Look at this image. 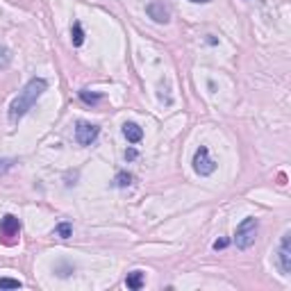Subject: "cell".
I'll return each mask as SVG.
<instances>
[{
	"mask_svg": "<svg viewBox=\"0 0 291 291\" xmlns=\"http://www.w3.org/2000/svg\"><path fill=\"white\" fill-rule=\"evenodd\" d=\"M46 89H48V80H46V77H32V80L23 87V91L12 100V105H9V121H12V123H18V121L34 107L36 100L44 96Z\"/></svg>",
	"mask_w": 291,
	"mask_h": 291,
	"instance_id": "6da1fadb",
	"label": "cell"
},
{
	"mask_svg": "<svg viewBox=\"0 0 291 291\" xmlns=\"http://www.w3.org/2000/svg\"><path fill=\"white\" fill-rule=\"evenodd\" d=\"M257 230H259V221L257 219H253V216L243 219L239 223V227H237V232H235L237 248H239V250H248L257 239Z\"/></svg>",
	"mask_w": 291,
	"mask_h": 291,
	"instance_id": "7a4b0ae2",
	"label": "cell"
},
{
	"mask_svg": "<svg viewBox=\"0 0 291 291\" xmlns=\"http://www.w3.org/2000/svg\"><path fill=\"white\" fill-rule=\"evenodd\" d=\"M18 237H21V221L14 214L3 216V221H0V241L5 246H14L18 241Z\"/></svg>",
	"mask_w": 291,
	"mask_h": 291,
	"instance_id": "3957f363",
	"label": "cell"
},
{
	"mask_svg": "<svg viewBox=\"0 0 291 291\" xmlns=\"http://www.w3.org/2000/svg\"><path fill=\"white\" fill-rule=\"evenodd\" d=\"M193 171L198 173L200 178H207L211 176V173L216 171V162L209 157V150H207V146H200L198 150H196V155H193Z\"/></svg>",
	"mask_w": 291,
	"mask_h": 291,
	"instance_id": "277c9868",
	"label": "cell"
},
{
	"mask_svg": "<svg viewBox=\"0 0 291 291\" xmlns=\"http://www.w3.org/2000/svg\"><path fill=\"white\" fill-rule=\"evenodd\" d=\"M98 134H100L98 125L87 123V121H77V125H75V141L80 146H91L93 141L98 139Z\"/></svg>",
	"mask_w": 291,
	"mask_h": 291,
	"instance_id": "5b68a950",
	"label": "cell"
},
{
	"mask_svg": "<svg viewBox=\"0 0 291 291\" xmlns=\"http://www.w3.org/2000/svg\"><path fill=\"white\" fill-rule=\"evenodd\" d=\"M291 232H284L282 235V243L278 248V268L282 275H289L291 273Z\"/></svg>",
	"mask_w": 291,
	"mask_h": 291,
	"instance_id": "8992f818",
	"label": "cell"
},
{
	"mask_svg": "<svg viewBox=\"0 0 291 291\" xmlns=\"http://www.w3.org/2000/svg\"><path fill=\"white\" fill-rule=\"evenodd\" d=\"M146 12L155 23H168V16H171V14H168V7L164 3H148Z\"/></svg>",
	"mask_w": 291,
	"mask_h": 291,
	"instance_id": "52a82bcc",
	"label": "cell"
},
{
	"mask_svg": "<svg viewBox=\"0 0 291 291\" xmlns=\"http://www.w3.org/2000/svg\"><path fill=\"white\" fill-rule=\"evenodd\" d=\"M123 137L130 141V144H139V141L144 139V130H141L137 123H125L123 125Z\"/></svg>",
	"mask_w": 291,
	"mask_h": 291,
	"instance_id": "ba28073f",
	"label": "cell"
},
{
	"mask_svg": "<svg viewBox=\"0 0 291 291\" xmlns=\"http://www.w3.org/2000/svg\"><path fill=\"white\" fill-rule=\"evenodd\" d=\"M146 282V273L144 271H132L128 273V278H125V284H128V289H141Z\"/></svg>",
	"mask_w": 291,
	"mask_h": 291,
	"instance_id": "9c48e42d",
	"label": "cell"
},
{
	"mask_svg": "<svg viewBox=\"0 0 291 291\" xmlns=\"http://www.w3.org/2000/svg\"><path fill=\"white\" fill-rule=\"evenodd\" d=\"M71 41H73V46H75V48H80V46L84 44V30H82V23H80V21H75V23H73Z\"/></svg>",
	"mask_w": 291,
	"mask_h": 291,
	"instance_id": "30bf717a",
	"label": "cell"
},
{
	"mask_svg": "<svg viewBox=\"0 0 291 291\" xmlns=\"http://www.w3.org/2000/svg\"><path fill=\"white\" fill-rule=\"evenodd\" d=\"M9 64H12V50L0 46V71H5Z\"/></svg>",
	"mask_w": 291,
	"mask_h": 291,
	"instance_id": "8fae6325",
	"label": "cell"
},
{
	"mask_svg": "<svg viewBox=\"0 0 291 291\" xmlns=\"http://www.w3.org/2000/svg\"><path fill=\"white\" fill-rule=\"evenodd\" d=\"M80 98H82V103H87V105H98L103 96H100V93H89V89H82Z\"/></svg>",
	"mask_w": 291,
	"mask_h": 291,
	"instance_id": "7c38bea8",
	"label": "cell"
},
{
	"mask_svg": "<svg viewBox=\"0 0 291 291\" xmlns=\"http://www.w3.org/2000/svg\"><path fill=\"white\" fill-rule=\"evenodd\" d=\"M132 180H134V178H132V176H130V173H125V171H121V173H119V176H116V180H114V182H116V187H121V189H125V187H130V184H132Z\"/></svg>",
	"mask_w": 291,
	"mask_h": 291,
	"instance_id": "4fadbf2b",
	"label": "cell"
},
{
	"mask_svg": "<svg viewBox=\"0 0 291 291\" xmlns=\"http://www.w3.org/2000/svg\"><path fill=\"white\" fill-rule=\"evenodd\" d=\"M55 235H57V237H62V239H68V237L73 235L71 223H66V221H64V223H60V225L55 227Z\"/></svg>",
	"mask_w": 291,
	"mask_h": 291,
	"instance_id": "5bb4252c",
	"label": "cell"
},
{
	"mask_svg": "<svg viewBox=\"0 0 291 291\" xmlns=\"http://www.w3.org/2000/svg\"><path fill=\"white\" fill-rule=\"evenodd\" d=\"M23 282L21 280H14V278H0V289H21Z\"/></svg>",
	"mask_w": 291,
	"mask_h": 291,
	"instance_id": "9a60e30c",
	"label": "cell"
},
{
	"mask_svg": "<svg viewBox=\"0 0 291 291\" xmlns=\"http://www.w3.org/2000/svg\"><path fill=\"white\" fill-rule=\"evenodd\" d=\"M12 166H14V160H9V157H0V176L7 173Z\"/></svg>",
	"mask_w": 291,
	"mask_h": 291,
	"instance_id": "2e32d148",
	"label": "cell"
},
{
	"mask_svg": "<svg viewBox=\"0 0 291 291\" xmlns=\"http://www.w3.org/2000/svg\"><path fill=\"white\" fill-rule=\"evenodd\" d=\"M137 155H139V152L134 150V148H128V150H125V160L128 162H132V160H137Z\"/></svg>",
	"mask_w": 291,
	"mask_h": 291,
	"instance_id": "e0dca14e",
	"label": "cell"
},
{
	"mask_svg": "<svg viewBox=\"0 0 291 291\" xmlns=\"http://www.w3.org/2000/svg\"><path fill=\"white\" fill-rule=\"evenodd\" d=\"M225 246H227V239H219V241H214V250H223Z\"/></svg>",
	"mask_w": 291,
	"mask_h": 291,
	"instance_id": "ac0fdd59",
	"label": "cell"
},
{
	"mask_svg": "<svg viewBox=\"0 0 291 291\" xmlns=\"http://www.w3.org/2000/svg\"><path fill=\"white\" fill-rule=\"evenodd\" d=\"M189 3H196V5H207V3H211V0H189Z\"/></svg>",
	"mask_w": 291,
	"mask_h": 291,
	"instance_id": "d6986e66",
	"label": "cell"
}]
</instances>
